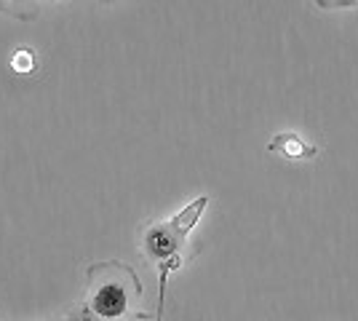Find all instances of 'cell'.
Listing matches in <instances>:
<instances>
[{"instance_id": "7", "label": "cell", "mask_w": 358, "mask_h": 321, "mask_svg": "<svg viewBox=\"0 0 358 321\" xmlns=\"http://www.w3.org/2000/svg\"><path fill=\"white\" fill-rule=\"evenodd\" d=\"M350 3H358V0H337L334 6H350Z\"/></svg>"}, {"instance_id": "2", "label": "cell", "mask_w": 358, "mask_h": 321, "mask_svg": "<svg viewBox=\"0 0 358 321\" xmlns=\"http://www.w3.org/2000/svg\"><path fill=\"white\" fill-rule=\"evenodd\" d=\"M187 236H190V230L185 228L177 217L150 225L145 230V238H142L145 257L150 262H155L158 268L171 260H185L182 257V246L187 244Z\"/></svg>"}, {"instance_id": "1", "label": "cell", "mask_w": 358, "mask_h": 321, "mask_svg": "<svg viewBox=\"0 0 358 321\" xmlns=\"http://www.w3.org/2000/svg\"><path fill=\"white\" fill-rule=\"evenodd\" d=\"M89 292L86 308L105 321H129L136 316V303L142 297V281L120 260L94 262L86 273Z\"/></svg>"}, {"instance_id": "3", "label": "cell", "mask_w": 358, "mask_h": 321, "mask_svg": "<svg viewBox=\"0 0 358 321\" xmlns=\"http://www.w3.org/2000/svg\"><path fill=\"white\" fill-rule=\"evenodd\" d=\"M270 150L278 153L281 158H286V161H313L315 155H318V148L310 145L308 139H302L299 134H294V131L278 134L270 142Z\"/></svg>"}, {"instance_id": "8", "label": "cell", "mask_w": 358, "mask_h": 321, "mask_svg": "<svg viewBox=\"0 0 358 321\" xmlns=\"http://www.w3.org/2000/svg\"><path fill=\"white\" fill-rule=\"evenodd\" d=\"M62 321H70V319H62Z\"/></svg>"}, {"instance_id": "5", "label": "cell", "mask_w": 358, "mask_h": 321, "mask_svg": "<svg viewBox=\"0 0 358 321\" xmlns=\"http://www.w3.org/2000/svg\"><path fill=\"white\" fill-rule=\"evenodd\" d=\"M70 321H105L99 319V316H94L89 308H86V303H80V306L75 308L73 313H70Z\"/></svg>"}, {"instance_id": "6", "label": "cell", "mask_w": 358, "mask_h": 321, "mask_svg": "<svg viewBox=\"0 0 358 321\" xmlns=\"http://www.w3.org/2000/svg\"><path fill=\"white\" fill-rule=\"evenodd\" d=\"M129 321H158V316H150V313H142V311H139V313L131 316Z\"/></svg>"}, {"instance_id": "4", "label": "cell", "mask_w": 358, "mask_h": 321, "mask_svg": "<svg viewBox=\"0 0 358 321\" xmlns=\"http://www.w3.org/2000/svg\"><path fill=\"white\" fill-rule=\"evenodd\" d=\"M14 70H19V73H30L32 70V54L30 51H16V57H14Z\"/></svg>"}]
</instances>
